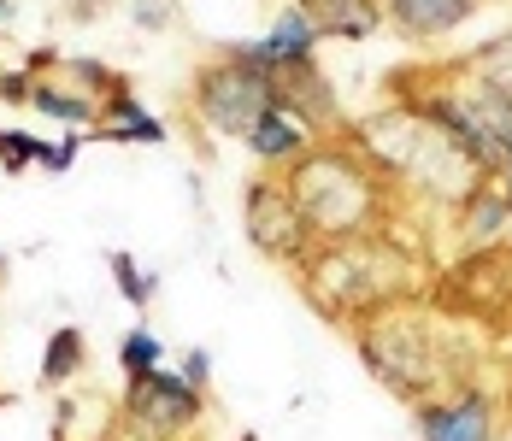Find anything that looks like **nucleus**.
I'll list each match as a JSON object with an SVG mask.
<instances>
[{"label":"nucleus","mask_w":512,"mask_h":441,"mask_svg":"<svg viewBox=\"0 0 512 441\" xmlns=\"http://www.w3.org/2000/svg\"><path fill=\"white\" fill-rule=\"evenodd\" d=\"M312 48H318V30H312L295 6H289V12H283V18H277V24L254 42V53H259V65H265V71H271V65H283V59H312Z\"/></svg>","instance_id":"14"},{"label":"nucleus","mask_w":512,"mask_h":441,"mask_svg":"<svg viewBox=\"0 0 512 441\" xmlns=\"http://www.w3.org/2000/svg\"><path fill=\"white\" fill-rule=\"evenodd\" d=\"M0 153H6V171H24V165L42 153V142L24 136V130H0Z\"/></svg>","instance_id":"19"},{"label":"nucleus","mask_w":512,"mask_h":441,"mask_svg":"<svg viewBox=\"0 0 512 441\" xmlns=\"http://www.w3.org/2000/svg\"><path fill=\"white\" fill-rule=\"evenodd\" d=\"M354 330V347L365 359V371L401 400H430L454 383V365H448V347L436 342L430 318L418 300H401V306H383V312H365Z\"/></svg>","instance_id":"3"},{"label":"nucleus","mask_w":512,"mask_h":441,"mask_svg":"<svg viewBox=\"0 0 512 441\" xmlns=\"http://www.w3.org/2000/svg\"><path fill=\"white\" fill-rule=\"evenodd\" d=\"M265 77H271V106H277L289 124H301L312 142L354 130V124L342 118V100L330 89V77H324L312 59H283V65H271Z\"/></svg>","instance_id":"7"},{"label":"nucleus","mask_w":512,"mask_h":441,"mask_svg":"<svg viewBox=\"0 0 512 441\" xmlns=\"http://www.w3.org/2000/svg\"><path fill=\"white\" fill-rule=\"evenodd\" d=\"M159 359H165V347H159L154 330H130L124 336V347H118V365H124V377H142V371H159Z\"/></svg>","instance_id":"18"},{"label":"nucleus","mask_w":512,"mask_h":441,"mask_svg":"<svg viewBox=\"0 0 512 441\" xmlns=\"http://www.w3.org/2000/svg\"><path fill=\"white\" fill-rule=\"evenodd\" d=\"M130 6H136L142 30H171V18H177V0H130Z\"/></svg>","instance_id":"20"},{"label":"nucleus","mask_w":512,"mask_h":441,"mask_svg":"<svg viewBox=\"0 0 512 441\" xmlns=\"http://www.w3.org/2000/svg\"><path fill=\"white\" fill-rule=\"evenodd\" d=\"M189 106L212 136L248 142V130L271 112V77L259 65L254 42H236V48H218L212 59H201L189 77Z\"/></svg>","instance_id":"4"},{"label":"nucleus","mask_w":512,"mask_h":441,"mask_svg":"<svg viewBox=\"0 0 512 441\" xmlns=\"http://www.w3.org/2000/svg\"><path fill=\"white\" fill-rule=\"evenodd\" d=\"M307 142H312V136L301 130V124H289V118H283L277 106H271V112L259 118L254 130H248V147H254L265 165H277V171H283V165H289L295 153H307Z\"/></svg>","instance_id":"15"},{"label":"nucleus","mask_w":512,"mask_h":441,"mask_svg":"<svg viewBox=\"0 0 512 441\" xmlns=\"http://www.w3.org/2000/svg\"><path fill=\"white\" fill-rule=\"evenodd\" d=\"M106 271H112V283H118V294H124V300H130L136 312H142V306L154 300V277H148V271L136 265V253L112 247V253H106Z\"/></svg>","instance_id":"17"},{"label":"nucleus","mask_w":512,"mask_h":441,"mask_svg":"<svg viewBox=\"0 0 512 441\" xmlns=\"http://www.w3.org/2000/svg\"><path fill=\"white\" fill-rule=\"evenodd\" d=\"M183 383L206 394V383H212V359H206V347H189V359H183Z\"/></svg>","instance_id":"21"},{"label":"nucleus","mask_w":512,"mask_h":441,"mask_svg":"<svg viewBox=\"0 0 512 441\" xmlns=\"http://www.w3.org/2000/svg\"><path fill=\"white\" fill-rule=\"evenodd\" d=\"M295 283L312 300V312H324L330 324H359L365 312L418 300V271L395 242L383 236H359V242H318L295 265Z\"/></svg>","instance_id":"2"},{"label":"nucleus","mask_w":512,"mask_h":441,"mask_svg":"<svg viewBox=\"0 0 512 441\" xmlns=\"http://www.w3.org/2000/svg\"><path fill=\"white\" fill-rule=\"evenodd\" d=\"M83 365H89V336H83L77 324H59L48 336V353H42L36 383H42V389H71V383L83 377Z\"/></svg>","instance_id":"13"},{"label":"nucleus","mask_w":512,"mask_h":441,"mask_svg":"<svg viewBox=\"0 0 512 441\" xmlns=\"http://www.w3.org/2000/svg\"><path fill=\"white\" fill-rule=\"evenodd\" d=\"M53 441H130L124 400L101 383H71L53 400Z\"/></svg>","instance_id":"9"},{"label":"nucleus","mask_w":512,"mask_h":441,"mask_svg":"<svg viewBox=\"0 0 512 441\" xmlns=\"http://www.w3.org/2000/svg\"><path fill=\"white\" fill-rule=\"evenodd\" d=\"M295 12L330 42H365L383 30V0H295Z\"/></svg>","instance_id":"10"},{"label":"nucleus","mask_w":512,"mask_h":441,"mask_svg":"<svg viewBox=\"0 0 512 441\" xmlns=\"http://www.w3.org/2000/svg\"><path fill=\"white\" fill-rule=\"evenodd\" d=\"M124 400V418H130V436H148V441H183L195 436L206 412V394L189 389L183 377L171 371H142L130 377V389L118 394Z\"/></svg>","instance_id":"6"},{"label":"nucleus","mask_w":512,"mask_h":441,"mask_svg":"<svg viewBox=\"0 0 512 441\" xmlns=\"http://www.w3.org/2000/svg\"><path fill=\"white\" fill-rule=\"evenodd\" d=\"M71 153H77V136H71V142H59V147L42 142V153H36V159H42L48 171H71Z\"/></svg>","instance_id":"22"},{"label":"nucleus","mask_w":512,"mask_h":441,"mask_svg":"<svg viewBox=\"0 0 512 441\" xmlns=\"http://www.w3.org/2000/svg\"><path fill=\"white\" fill-rule=\"evenodd\" d=\"M412 424H418V441H495L501 436V406L477 383H454V389L418 400Z\"/></svg>","instance_id":"8"},{"label":"nucleus","mask_w":512,"mask_h":441,"mask_svg":"<svg viewBox=\"0 0 512 441\" xmlns=\"http://www.w3.org/2000/svg\"><path fill=\"white\" fill-rule=\"evenodd\" d=\"M0 18H6V0H0Z\"/></svg>","instance_id":"24"},{"label":"nucleus","mask_w":512,"mask_h":441,"mask_svg":"<svg viewBox=\"0 0 512 441\" xmlns=\"http://www.w3.org/2000/svg\"><path fill=\"white\" fill-rule=\"evenodd\" d=\"M471 12H477V0H383V18L407 42H436V36L460 30Z\"/></svg>","instance_id":"11"},{"label":"nucleus","mask_w":512,"mask_h":441,"mask_svg":"<svg viewBox=\"0 0 512 441\" xmlns=\"http://www.w3.org/2000/svg\"><path fill=\"white\" fill-rule=\"evenodd\" d=\"M242 230H248L254 253H265L271 265H289V271L312 253L301 206L289 200V189H283L277 171H254V177L242 183Z\"/></svg>","instance_id":"5"},{"label":"nucleus","mask_w":512,"mask_h":441,"mask_svg":"<svg viewBox=\"0 0 512 441\" xmlns=\"http://www.w3.org/2000/svg\"><path fill=\"white\" fill-rule=\"evenodd\" d=\"M283 189L301 206L312 247L318 242H359V236H383L389 224V195L395 183L371 165V153L348 136H324L307 142V153H295L283 171Z\"/></svg>","instance_id":"1"},{"label":"nucleus","mask_w":512,"mask_h":441,"mask_svg":"<svg viewBox=\"0 0 512 441\" xmlns=\"http://www.w3.org/2000/svg\"><path fill=\"white\" fill-rule=\"evenodd\" d=\"M460 65L483 83V89H495L501 100H512V36H495L489 48H477L471 59H460Z\"/></svg>","instance_id":"16"},{"label":"nucleus","mask_w":512,"mask_h":441,"mask_svg":"<svg viewBox=\"0 0 512 441\" xmlns=\"http://www.w3.org/2000/svg\"><path fill=\"white\" fill-rule=\"evenodd\" d=\"M460 206H465L460 236H465V242H489V236L512 218V183H507V177H483Z\"/></svg>","instance_id":"12"},{"label":"nucleus","mask_w":512,"mask_h":441,"mask_svg":"<svg viewBox=\"0 0 512 441\" xmlns=\"http://www.w3.org/2000/svg\"><path fill=\"white\" fill-rule=\"evenodd\" d=\"M106 0H71V18H77V24H95V12H101Z\"/></svg>","instance_id":"23"}]
</instances>
